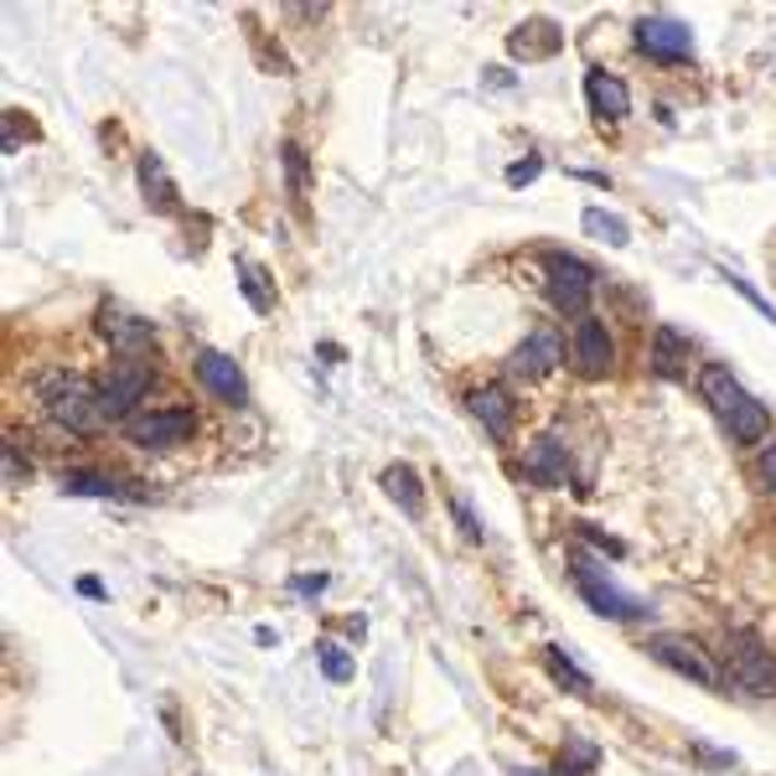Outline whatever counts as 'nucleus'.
<instances>
[{"mask_svg": "<svg viewBox=\"0 0 776 776\" xmlns=\"http://www.w3.org/2000/svg\"><path fill=\"white\" fill-rule=\"evenodd\" d=\"M36 394H42L52 424H63V430H73V435H88V430L104 420L99 399H94V384L78 378V373H68V368L42 373V378H36Z\"/></svg>", "mask_w": 776, "mask_h": 776, "instance_id": "1", "label": "nucleus"}, {"mask_svg": "<svg viewBox=\"0 0 776 776\" xmlns=\"http://www.w3.org/2000/svg\"><path fill=\"white\" fill-rule=\"evenodd\" d=\"M570 574H574V585H580V595H585L601 616H616V622H637V616H647V601L626 595L622 585H611V574L601 570L585 549H574L570 554Z\"/></svg>", "mask_w": 776, "mask_h": 776, "instance_id": "2", "label": "nucleus"}, {"mask_svg": "<svg viewBox=\"0 0 776 776\" xmlns=\"http://www.w3.org/2000/svg\"><path fill=\"white\" fill-rule=\"evenodd\" d=\"M543 274H549V301H554L564 316H591L595 270L585 265V259L554 249V254H543Z\"/></svg>", "mask_w": 776, "mask_h": 776, "instance_id": "3", "label": "nucleus"}, {"mask_svg": "<svg viewBox=\"0 0 776 776\" xmlns=\"http://www.w3.org/2000/svg\"><path fill=\"white\" fill-rule=\"evenodd\" d=\"M730 683L756 699H772L776 693V653H766V642L756 632H735L730 637Z\"/></svg>", "mask_w": 776, "mask_h": 776, "instance_id": "4", "label": "nucleus"}, {"mask_svg": "<svg viewBox=\"0 0 776 776\" xmlns=\"http://www.w3.org/2000/svg\"><path fill=\"white\" fill-rule=\"evenodd\" d=\"M125 435L140 451H171V445H186L197 435V414L192 409H146V414H130Z\"/></svg>", "mask_w": 776, "mask_h": 776, "instance_id": "5", "label": "nucleus"}, {"mask_svg": "<svg viewBox=\"0 0 776 776\" xmlns=\"http://www.w3.org/2000/svg\"><path fill=\"white\" fill-rule=\"evenodd\" d=\"M647 653L662 662V668H673L678 678H693L699 689H720V668L709 658L704 647L693 637H678V632H658V637L647 642Z\"/></svg>", "mask_w": 776, "mask_h": 776, "instance_id": "6", "label": "nucleus"}, {"mask_svg": "<svg viewBox=\"0 0 776 776\" xmlns=\"http://www.w3.org/2000/svg\"><path fill=\"white\" fill-rule=\"evenodd\" d=\"M155 384V373L146 363H115V368L104 373L99 384H94V399H99V414L104 420H119V414H130V409L146 399V388Z\"/></svg>", "mask_w": 776, "mask_h": 776, "instance_id": "7", "label": "nucleus"}, {"mask_svg": "<svg viewBox=\"0 0 776 776\" xmlns=\"http://www.w3.org/2000/svg\"><path fill=\"white\" fill-rule=\"evenodd\" d=\"M637 47L658 63H689L693 57V32L673 17H642L637 21Z\"/></svg>", "mask_w": 776, "mask_h": 776, "instance_id": "8", "label": "nucleus"}, {"mask_svg": "<svg viewBox=\"0 0 776 776\" xmlns=\"http://www.w3.org/2000/svg\"><path fill=\"white\" fill-rule=\"evenodd\" d=\"M574 363H580L585 378H606L611 363H616V342H611V332L595 316L574 321Z\"/></svg>", "mask_w": 776, "mask_h": 776, "instance_id": "9", "label": "nucleus"}, {"mask_svg": "<svg viewBox=\"0 0 776 776\" xmlns=\"http://www.w3.org/2000/svg\"><path fill=\"white\" fill-rule=\"evenodd\" d=\"M197 378H203V388L213 394V399H223V405H249V384H244V373H238L234 357L223 353H197Z\"/></svg>", "mask_w": 776, "mask_h": 776, "instance_id": "10", "label": "nucleus"}, {"mask_svg": "<svg viewBox=\"0 0 776 776\" xmlns=\"http://www.w3.org/2000/svg\"><path fill=\"white\" fill-rule=\"evenodd\" d=\"M559 363H564V347H559V337L549 332V326H543V332H534V337H528L518 353L507 357V368L518 373V378H528V384H534V378H543V373H554Z\"/></svg>", "mask_w": 776, "mask_h": 776, "instance_id": "11", "label": "nucleus"}, {"mask_svg": "<svg viewBox=\"0 0 776 776\" xmlns=\"http://www.w3.org/2000/svg\"><path fill=\"white\" fill-rule=\"evenodd\" d=\"M524 472L534 476L539 487H570V451H564L554 435H539L534 445H528Z\"/></svg>", "mask_w": 776, "mask_h": 776, "instance_id": "12", "label": "nucleus"}, {"mask_svg": "<svg viewBox=\"0 0 776 776\" xmlns=\"http://www.w3.org/2000/svg\"><path fill=\"white\" fill-rule=\"evenodd\" d=\"M99 332L115 342L119 353H146V347H155V326H151V321L130 316V311H119V305H104V311H99Z\"/></svg>", "mask_w": 776, "mask_h": 776, "instance_id": "13", "label": "nucleus"}, {"mask_svg": "<svg viewBox=\"0 0 776 776\" xmlns=\"http://www.w3.org/2000/svg\"><path fill=\"white\" fill-rule=\"evenodd\" d=\"M699 394H704V405L714 409L720 420H730V414L751 399V394L735 384V373H730L725 363H704V368H699Z\"/></svg>", "mask_w": 776, "mask_h": 776, "instance_id": "14", "label": "nucleus"}, {"mask_svg": "<svg viewBox=\"0 0 776 776\" xmlns=\"http://www.w3.org/2000/svg\"><path fill=\"white\" fill-rule=\"evenodd\" d=\"M585 99H591V115L606 119V125L626 119V109H632V94H626V84H622V78H611V73H601V68L585 73Z\"/></svg>", "mask_w": 776, "mask_h": 776, "instance_id": "15", "label": "nucleus"}, {"mask_svg": "<svg viewBox=\"0 0 776 776\" xmlns=\"http://www.w3.org/2000/svg\"><path fill=\"white\" fill-rule=\"evenodd\" d=\"M466 405H472V414L492 430V440H513V399H507V388H497V384L472 388Z\"/></svg>", "mask_w": 776, "mask_h": 776, "instance_id": "16", "label": "nucleus"}, {"mask_svg": "<svg viewBox=\"0 0 776 776\" xmlns=\"http://www.w3.org/2000/svg\"><path fill=\"white\" fill-rule=\"evenodd\" d=\"M683 363H693V337H683L678 326H668V321H662L658 332H653V373H662V378H678V373H683Z\"/></svg>", "mask_w": 776, "mask_h": 776, "instance_id": "17", "label": "nucleus"}, {"mask_svg": "<svg viewBox=\"0 0 776 776\" xmlns=\"http://www.w3.org/2000/svg\"><path fill=\"white\" fill-rule=\"evenodd\" d=\"M559 47H564V36H559L554 21H524L518 32L507 36V52H513V57H528V63H534V57H554Z\"/></svg>", "mask_w": 776, "mask_h": 776, "instance_id": "18", "label": "nucleus"}, {"mask_svg": "<svg viewBox=\"0 0 776 776\" xmlns=\"http://www.w3.org/2000/svg\"><path fill=\"white\" fill-rule=\"evenodd\" d=\"M63 492H68V497H146V492L136 487V482H119V476H104V472H68L63 476Z\"/></svg>", "mask_w": 776, "mask_h": 776, "instance_id": "19", "label": "nucleus"}, {"mask_svg": "<svg viewBox=\"0 0 776 776\" xmlns=\"http://www.w3.org/2000/svg\"><path fill=\"white\" fill-rule=\"evenodd\" d=\"M140 192H146V203H151L155 213H176V207H182L176 203V186H171V176L155 151L140 155Z\"/></svg>", "mask_w": 776, "mask_h": 776, "instance_id": "20", "label": "nucleus"}, {"mask_svg": "<svg viewBox=\"0 0 776 776\" xmlns=\"http://www.w3.org/2000/svg\"><path fill=\"white\" fill-rule=\"evenodd\" d=\"M384 492L399 507H405L409 518H424V492H420V476H414V466H388V472H384Z\"/></svg>", "mask_w": 776, "mask_h": 776, "instance_id": "21", "label": "nucleus"}, {"mask_svg": "<svg viewBox=\"0 0 776 776\" xmlns=\"http://www.w3.org/2000/svg\"><path fill=\"white\" fill-rule=\"evenodd\" d=\"M725 424H730V435H735V445H761V440L772 435V414H766V405H756V399H745Z\"/></svg>", "mask_w": 776, "mask_h": 776, "instance_id": "22", "label": "nucleus"}, {"mask_svg": "<svg viewBox=\"0 0 776 776\" xmlns=\"http://www.w3.org/2000/svg\"><path fill=\"white\" fill-rule=\"evenodd\" d=\"M580 228H585L591 238H601V244H611V249L632 244V228H626V218H616V213H606V207H585Z\"/></svg>", "mask_w": 776, "mask_h": 776, "instance_id": "23", "label": "nucleus"}, {"mask_svg": "<svg viewBox=\"0 0 776 776\" xmlns=\"http://www.w3.org/2000/svg\"><path fill=\"white\" fill-rule=\"evenodd\" d=\"M238 285H244V295H249L254 311H270V305H274V290H270V274H265V265L244 259V265H238Z\"/></svg>", "mask_w": 776, "mask_h": 776, "instance_id": "24", "label": "nucleus"}, {"mask_svg": "<svg viewBox=\"0 0 776 776\" xmlns=\"http://www.w3.org/2000/svg\"><path fill=\"white\" fill-rule=\"evenodd\" d=\"M316 662H321V673L332 678V683H347V678H353V658H347V647H342V642H316Z\"/></svg>", "mask_w": 776, "mask_h": 776, "instance_id": "25", "label": "nucleus"}, {"mask_svg": "<svg viewBox=\"0 0 776 776\" xmlns=\"http://www.w3.org/2000/svg\"><path fill=\"white\" fill-rule=\"evenodd\" d=\"M549 673H554L559 683H564V689L591 693V673H580V668H574V662L564 658V653H559V647H549Z\"/></svg>", "mask_w": 776, "mask_h": 776, "instance_id": "26", "label": "nucleus"}, {"mask_svg": "<svg viewBox=\"0 0 776 776\" xmlns=\"http://www.w3.org/2000/svg\"><path fill=\"white\" fill-rule=\"evenodd\" d=\"M26 136H36V130H26V119H21V109H6V136H0V151L11 155Z\"/></svg>", "mask_w": 776, "mask_h": 776, "instance_id": "27", "label": "nucleus"}, {"mask_svg": "<svg viewBox=\"0 0 776 776\" xmlns=\"http://www.w3.org/2000/svg\"><path fill=\"white\" fill-rule=\"evenodd\" d=\"M285 166H290V192H295V203H305V155H301V146H285Z\"/></svg>", "mask_w": 776, "mask_h": 776, "instance_id": "28", "label": "nucleus"}, {"mask_svg": "<svg viewBox=\"0 0 776 776\" xmlns=\"http://www.w3.org/2000/svg\"><path fill=\"white\" fill-rule=\"evenodd\" d=\"M574 528H580V539H585V543H595L601 554H611V559L622 554V543L611 539V534H601V528H595V524H574Z\"/></svg>", "mask_w": 776, "mask_h": 776, "instance_id": "29", "label": "nucleus"}, {"mask_svg": "<svg viewBox=\"0 0 776 776\" xmlns=\"http://www.w3.org/2000/svg\"><path fill=\"white\" fill-rule=\"evenodd\" d=\"M26 476H32V466H26V461H21L17 440H11V445H6V482H11V487H21V482H26Z\"/></svg>", "mask_w": 776, "mask_h": 776, "instance_id": "30", "label": "nucleus"}, {"mask_svg": "<svg viewBox=\"0 0 776 776\" xmlns=\"http://www.w3.org/2000/svg\"><path fill=\"white\" fill-rule=\"evenodd\" d=\"M543 171V161L539 155H528V161H518V166H507V186H524V182H534Z\"/></svg>", "mask_w": 776, "mask_h": 776, "instance_id": "31", "label": "nucleus"}, {"mask_svg": "<svg viewBox=\"0 0 776 776\" xmlns=\"http://www.w3.org/2000/svg\"><path fill=\"white\" fill-rule=\"evenodd\" d=\"M326 585H332V574H295V580H290V591L295 595H321Z\"/></svg>", "mask_w": 776, "mask_h": 776, "instance_id": "32", "label": "nucleus"}, {"mask_svg": "<svg viewBox=\"0 0 776 776\" xmlns=\"http://www.w3.org/2000/svg\"><path fill=\"white\" fill-rule=\"evenodd\" d=\"M693 756H704L709 766H735V756H730V751H709V745H699V741H693Z\"/></svg>", "mask_w": 776, "mask_h": 776, "instance_id": "33", "label": "nucleus"}, {"mask_svg": "<svg viewBox=\"0 0 776 776\" xmlns=\"http://www.w3.org/2000/svg\"><path fill=\"white\" fill-rule=\"evenodd\" d=\"M456 518H461V528H466V539H482V524H476V513L466 503H456Z\"/></svg>", "mask_w": 776, "mask_h": 776, "instance_id": "34", "label": "nucleus"}, {"mask_svg": "<svg viewBox=\"0 0 776 776\" xmlns=\"http://www.w3.org/2000/svg\"><path fill=\"white\" fill-rule=\"evenodd\" d=\"M761 476H766V482H772V487H776V445H772V451H766V456H761Z\"/></svg>", "mask_w": 776, "mask_h": 776, "instance_id": "35", "label": "nucleus"}, {"mask_svg": "<svg viewBox=\"0 0 776 776\" xmlns=\"http://www.w3.org/2000/svg\"><path fill=\"white\" fill-rule=\"evenodd\" d=\"M78 591H84L88 601H104V585H99V580H78Z\"/></svg>", "mask_w": 776, "mask_h": 776, "instance_id": "36", "label": "nucleus"}]
</instances>
